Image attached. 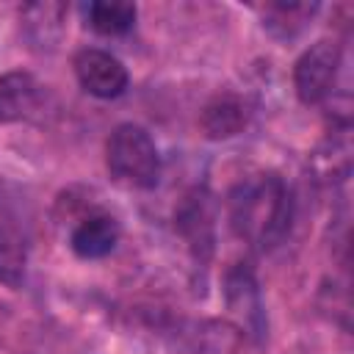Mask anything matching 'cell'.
Listing matches in <instances>:
<instances>
[{
  "instance_id": "6da1fadb",
  "label": "cell",
  "mask_w": 354,
  "mask_h": 354,
  "mask_svg": "<svg viewBox=\"0 0 354 354\" xmlns=\"http://www.w3.org/2000/svg\"><path fill=\"white\" fill-rule=\"evenodd\" d=\"M290 202L277 177L254 180L241 185L232 199V224L241 235L257 243H274L288 230Z\"/></svg>"
},
{
  "instance_id": "7a4b0ae2",
  "label": "cell",
  "mask_w": 354,
  "mask_h": 354,
  "mask_svg": "<svg viewBox=\"0 0 354 354\" xmlns=\"http://www.w3.org/2000/svg\"><path fill=\"white\" fill-rule=\"evenodd\" d=\"M108 171L127 188H152L160 177V155L149 133L138 124H119L105 147Z\"/></svg>"
},
{
  "instance_id": "3957f363",
  "label": "cell",
  "mask_w": 354,
  "mask_h": 354,
  "mask_svg": "<svg viewBox=\"0 0 354 354\" xmlns=\"http://www.w3.org/2000/svg\"><path fill=\"white\" fill-rule=\"evenodd\" d=\"M340 66V50L335 41H318L301 53L293 69L296 94L304 105H318L332 94Z\"/></svg>"
},
{
  "instance_id": "277c9868",
  "label": "cell",
  "mask_w": 354,
  "mask_h": 354,
  "mask_svg": "<svg viewBox=\"0 0 354 354\" xmlns=\"http://www.w3.org/2000/svg\"><path fill=\"white\" fill-rule=\"evenodd\" d=\"M75 75L77 83L100 100H113L127 88L124 64L105 50H94V47L80 50L75 55Z\"/></svg>"
},
{
  "instance_id": "5b68a950",
  "label": "cell",
  "mask_w": 354,
  "mask_h": 354,
  "mask_svg": "<svg viewBox=\"0 0 354 354\" xmlns=\"http://www.w3.org/2000/svg\"><path fill=\"white\" fill-rule=\"evenodd\" d=\"M119 241V224L111 218V216H88L83 218L75 230H72V249L77 257H86V260H97V257H105L113 252Z\"/></svg>"
},
{
  "instance_id": "8992f818",
  "label": "cell",
  "mask_w": 354,
  "mask_h": 354,
  "mask_svg": "<svg viewBox=\"0 0 354 354\" xmlns=\"http://www.w3.org/2000/svg\"><path fill=\"white\" fill-rule=\"evenodd\" d=\"M39 100V83L28 72L0 75V124L25 119Z\"/></svg>"
},
{
  "instance_id": "52a82bcc",
  "label": "cell",
  "mask_w": 354,
  "mask_h": 354,
  "mask_svg": "<svg viewBox=\"0 0 354 354\" xmlns=\"http://www.w3.org/2000/svg\"><path fill=\"white\" fill-rule=\"evenodd\" d=\"M136 22V6L124 0H97L88 6V25L102 36H122Z\"/></svg>"
},
{
  "instance_id": "ba28073f",
  "label": "cell",
  "mask_w": 354,
  "mask_h": 354,
  "mask_svg": "<svg viewBox=\"0 0 354 354\" xmlns=\"http://www.w3.org/2000/svg\"><path fill=\"white\" fill-rule=\"evenodd\" d=\"M202 124H205L210 138H230L246 124V111H243V105L238 100L221 97V100H216V102H210L205 108Z\"/></svg>"
},
{
  "instance_id": "9c48e42d",
  "label": "cell",
  "mask_w": 354,
  "mask_h": 354,
  "mask_svg": "<svg viewBox=\"0 0 354 354\" xmlns=\"http://www.w3.org/2000/svg\"><path fill=\"white\" fill-rule=\"evenodd\" d=\"M22 277H25V249L11 232L0 230V282L17 288Z\"/></svg>"
},
{
  "instance_id": "30bf717a",
  "label": "cell",
  "mask_w": 354,
  "mask_h": 354,
  "mask_svg": "<svg viewBox=\"0 0 354 354\" xmlns=\"http://www.w3.org/2000/svg\"><path fill=\"white\" fill-rule=\"evenodd\" d=\"M315 6H307V3H277V6H266V25L274 30L277 25L282 28L279 36H293L310 17H313Z\"/></svg>"
}]
</instances>
